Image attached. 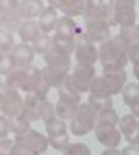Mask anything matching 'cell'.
Wrapping results in <instances>:
<instances>
[{"label":"cell","instance_id":"1","mask_svg":"<svg viewBox=\"0 0 139 155\" xmlns=\"http://www.w3.org/2000/svg\"><path fill=\"white\" fill-rule=\"evenodd\" d=\"M98 48H100V62H102L104 68H127L129 46L118 33L112 35L108 41H104V44L98 46Z\"/></svg>","mask_w":139,"mask_h":155},{"label":"cell","instance_id":"2","mask_svg":"<svg viewBox=\"0 0 139 155\" xmlns=\"http://www.w3.org/2000/svg\"><path fill=\"white\" fill-rule=\"evenodd\" d=\"M4 83L9 85L11 89L17 91H27L31 93L37 85L44 83V71L37 68V66H27V68H17V71L9 74L6 79H2Z\"/></svg>","mask_w":139,"mask_h":155},{"label":"cell","instance_id":"3","mask_svg":"<svg viewBox=\"0 0 139 155\" xmlns=\"http://www.w3.org/2000/svg\"><path fill=\"white\" fill-rule=\"evenodd\" d=\"M98 118H100V112H98L89 101H87V104H81L79 110H77V114H75V118L69 122V130L73 132L75 137H83V134H87V132L96 130Z\"/></svg>","mask_w":139,"mask_h":155},{"label":"cell","instance_id":"4","mask_svg":"<svg viewBox=\"0 0 139 155\" xmlns=\"http://www.w3.org/2000/svg\"><path fill=\"white\" fill-rule=\"evenodd\" d=\"M96 66H89V64H77L73 71L69 72L67 81H64V87L71 89V91H77V93H87L89 87H92L93 79H96Z\"/></svg>","mask_w":139,"mask_h":155},{"label":"cell","instance_id":"5","mask_svg":"<svg viewBox=\"0 0 139 155\" xmlns=\"http://www.w3.org/2000/svg\"><path fill=\"white\" fill-rule=\"evenodd\" d=\"M75 35H77V41H92V44L102 46L112 37V33L104 21H89V23H79Z\"/></svg>","mask_w":139,"mask_h":155},{"label":"cell","instance_id":"6","mask_svg":"<svg viewBox=\"0 0 139 155\" xmlns=\"http://www.w3.org/2000/svg\"><path fill=\"white\" fill-rule=\"evenodd\" d=\"M23 106H25V97H21V93L17 89H11L2 81V91H0V110H2V114L11 116V118H19V116H23Z\"/></svg>","mask_w":139,"mask_h":155},{"label":"cell","instance_id":"7","mask_svg":"<svg viewBox=\"0 0 139 155\" xmlns=\"http://www.w3.org/2000/svg\"><path fill=\"white\" fill-rule=\"evenodd\" d=\"M44 6H46V4L40 2V0H15L17 21H19V23H23V21H37V17L46 11Z\"/></svg>","mask_w":139,"mask_h":155},{"label":"cell","instance_id":"8","mask_svg":"<svg viewBox=\"0 0 139 155\" xmlns=\"http://www.w3.org/2000/svg\"><path fill=\"white\" fill-rule=\"evenodd\" d=\"M114 19L118 27H129L135 25L137 12H135V2L133 0H116L114 2Z\"/></svg>","mask_w":139,"mask_h":155},{"label":"cell","instance_id":"9","mask_svg":"<svg viewBox=\"0 0 139 155\" xmlns=\"http://www.w3.org/2000/svg\"><path fill=\"white\" fill-rule=\"evenodd\" d=\"M118 130L129 145H139V120L133 114H125L118 120Z\"/></svg>","mask_w":139,"mask_h":155},{"label":"cell","instance_id":"10","mask_svg":"<svg viewBox=\"0 0 139 155\" xmlns=\"http://www.w3.org/2000/svg\"><path fill=\"white\" fill-rule=\"evenodd\" d=\"M102 77H104L106 85H108L110 95L123 93V89H125V85H127V71H125V68H104Z\"/></svg>","mask_w":139,"mask_h":155},{"label":"cell","instance_id":"11","mask_svg":"<svg viewBox=\"0 0 139 155\" xmlns=\"http://www.w3.org/2000/svg\"><path fill=\"white\" fill-rule=\"evenodd\" d=\"M17 143L25 145L27 149H31V151L37 153V155H42L48 147H50L48 134H42V132H37V130H29L25 137H17Z\"/></svg>","mask_w":139,"mask_h":155},{"label":"cell","instance_id":"12","mask_svg":"<svg viewBox=\"0 0 139 155\" xmlns=\"http://www.w3.org/2000/svg\"><path fill=\"white\" fill-rule=\"evenodd\" d=\"M96 139L98 143L104 147H118V143L123 141V134L118 130V126H110V124H98L96 126Z\"/></svg>","mask_w":139,"mask_h":155},{"label":"cell","instance_id":"13","mask_svg":"<svg viewBox=\"0 0 139 155\" xmlns=\"http://www.w3.org/2000/svg\"><path fill=\"white\" fill-rule=\"evenodd\" d=\"M75 60H77V64L93 66L96 62H100V48L92 41H79L75 50Z\"/></svg>","mask_w":139,"mask_h":155},{"label":"cell","instance_id":"14","mask_svg":"<svg viewBox=\"0 0 139 155\" xmlns=\"http://www.w3.org/2000/svg\"><path fill=\"white\" fill-rule=\"evenodd\" d=\"M48 6H54L62 12V17H83L85 11V0H58V2H48Z\"/></svg>","mask_w":139,"mask_h":155},{"label":"cell","instance_id":"15","mask_svg":"<svg viewBox=\"0 0 139 155\" xmlns=\"http://www.w3.org/2000/svg\"><path fill=\"white\" fill-rule=\"evenodd\" d=\"M11 56L15 58V62H17V66H19V68L33 66L31 62H33V58H35V52H33V48H31V44H25V41L17 44Z\"/></svg>","mask_w":139,"mask_h":155},{"label":"cell","instance_id":"16","mask_svg":"<svg viewBox=\"0 0 139 155\" xmlns=\"http://www.w3.org/2000/svg\"><path fill=\"white\" fill-rule=\"evenodd\" d=\"M23 116L29 120V122H37V120H42V99H37L33 93H27V95H25Z\"/></svg>","mask_w":139,"mask_h":155},{"label":"cell","instance_id":"17","mask_svg":"<svg viewBox=\"0 0 139 155\" xmlns=\"http://www.w3.org/2000/svg\"><path fill=\"white\" fill-rule=\"evenodd\" d=\"M58 12L54 6H46V11L42 12L40 17H37V25H40V29H42V33H50V31H56V25H58Z\"/></svg>","mask_w":139,"mask_h":155},{"label":"cell","instance_id":"18","mask_svg":"<svg viewBox=\"0 0 139 155\" xmlns=\"http://www.w3.org/2000/svg\"><path fill=\"white\" fill-rule=\"evenodd\" d=\"M46 60V66H52V68H60V71L64 72H71L73 71V64H71V56L67 54H62V52H58V50H52L50 54L44 56Z\"/></svg>","mask_w":139,"mask_h":155},{"label":"cell","instance_id":"19","mask_svg":"<svg viewBox=\"0 0 139 155\" xmlns=\"http://www.w3.org/2000/svg\"><path fill=\"white\" fill-rule=\"evenodd\" d=\"M42 71H44V83H46L48 87H52V89L64 87V81H67L69 72L60 71V68H52V66H44Z\"/></svg>","mask_w":139,"mask_h":155},{"label":"cell","instance_id":"20","mask_svg":"<svg viewBox=\"0 0 139 155\" xmlns=\"http://www.w3.org/2000/svg\"><path fill=\"white\" fill-rule=\"evenodd\" d=\"M54 50H58V52H62V54H67V56H71V54H75V50H77V35H62V33H54Z\"/></svg>","mask_w":139,"mask_h":155},{"label":"cell","instance_id":"21","mask_svg":"<svg viewBox=\"0 0 139 155\" xmlns=\"http://www.w3.org/2000/svg\"><path fill=\"white\" fill-rule=\"evenodd\" d=\"M19 37L23 39L25 44H33L37 37L42 35V29H40V25L37 21H23V23L19 25Z\"/></svg>","mask_w":139,"mask_h":155},{"label":"cell","instance_id":"22","mask_svg":"<svg viewBox=\"0 0 139 155\" xmlns=\"http://www.w3.org/2000/svg\"><path fill=\"white\" fill-rule=\"evenodd\" d=\"M58 101H62V104H67V106H73V107H79L83 104L81 93L71 91L67 87H60V89H58Z\"/></svg>","mask_w":139,"mask_h":155},{"label":"cell","instance_id":"23","mask_svg":"<svg viewBox=\"0 0 139 155\" xmlns=\"http://www.w3.org/2000/svg\"><path fill=\"white\" fill-rule=\"evenodd\" d=\"M31 48H33L35 54H42V56H46V54H50L52 50H54V39L50 35H46V33H42V35L35 39L33 44H31Z\"/></svg>","mask_w":139,"mask_h":155},{"label":"cell","instance_id":"24","mask_svg":"<svg viewBox=\"0 0 139 155\" xmlns=\"http://www.w3.org/2000/svg\"><path fill=\"white\" fill-rule=\"evenodd\" d=\"M123 101L129 107L137 106L139 104V83H127L123 89Z\"/></svg>","mask_w":139,"mask_h":155},{"label":"cell","instance_id":"25","mask_svg":"<svg viewBox=\"0 0 139 155\" xmlns=\"http://www.w3.org/2000/svg\"><path fill=\"white\" fill-rule=\"evenodd\" d=\"M77 27H79V23H75V19H71V17H60V19H58V25H56V31H54V33H62V35H75V33H77Z\"/></svg>","mask_w":139,"mask_h":155},{"label":"cell","instance_id":"26","mask_svg":"<svg viewBox=\"0 0 139 155\" xmlns=\"http://www.w3.org/2000/svg\"><path fill=\"white\" fill-rule=\"evenodd\" d=\"M98 6H100V19H102L108 27H114V25H116L114 2H98Z\"/></svg>","mask_w":139,"mask_h":155},{"label":"cell","instance_id":"27","mask_svg":"<svg viewBox=\"0 0 139 155\" xmlns=\"http://www.w3.org/2000/svg\"><path fill=\"white\" fill-rule=\"evenodd\" d=\"M118 35L123 37L125 41H127V46L131 48L133 44H137L139 41V25H129V27H120V31H118Z\"/></svg>","mask_w":139,"mask_h":155},{"label":"cell","instance_id":"28","mask_svg":"<svg viewBox=\"0 0 139 155\" xmlns=\"http://www.w3.org/2000/svg\"><path fill=\"white\" fill-rule=\"evenodd\" d=\"M17 68L19 66H17V62H15V58L11 54H2L0 56V74H2V79H6L9 74H12Z\"/></svg>","mask_w":139,"mask_h":155},{"label":"cell","instance_id":"29","mask_svg":"<svg viewBox=\"0 0 139 155\" xmlns=\"http://www.w3.org/2000/svg\"><path fill=\"white\" fill-rule=\"evenodd\" d=\"M89 21H102L100 19V6L93 0H85V11H83V23Z\"/></svg>","mask_w":139,"mask_h":155},{"label":"cell","instance_id":"30","mask_svg":"<svg viewBox=\"0 0 139 155\" xmlns=\"http://www.w3.org/2000/svg\"><path fill=\"white\" fill-rule=\"evenodd\" d=\"M4 21H17L15 0H4V2H0V23H4Z\"/></svg>","mask_w":139,"mask_h":155},{"label":"cell","instance_id":"31","mask_svg":"<svg viewBox=\"0 0 139 155\" xmlns=\"http://www.w3.org/2000/svg\"><path fill=\"white\" fill-rule=\"evenodd\" d=\"M77 110H79V107H73V106H67V104L58 101L56 104V116H58V120H62V122H71V120L75 118Z\"/></svg>","mask_w":139,"mask_h":155},{"label":"cell","instance_id":"32","mask_svg":"<svg viewBox=\"0 0 139 155\" xmlns=\"http://www.w3.org/2000/svg\"><path fill=\"white\" fill-rule=\"evenodd\" d=\"M89 104H92L98 112H106V110H112L114 107V104H112V97H102V95H89V99H87Z\"/></svg>","mask_w":139,"mask_h":155},{"label":"cell","instance_id":"33","mask_svg":"<svg viewBox=\"0 0 139 155\" xmlns=\"http://www.w3.org/2000/svg\"><path fill=\"white\" fill-rule=\"evenodd\" d=\"M89 95H102V97H108V95H110L108 85H106V81H104V77H102V74L93 79L92 87H89ZM110 97H112V95H110Z\"/></svg>","mask_w":139,"mask_h":155},{"label":"cell","instance_id":"34","mask_svg":"<svg viewBox=\"0 0 139 155\" xmlns=\"http://www.w3.org/2000/svg\"><path fill=\"white\" fill-rule=\"evenodd\" d=\"M67 130H69V124L62 122V120H54V122H48L46 124L48 137H60V134H67Z\"/></svg>","mask_w":139,"mask_h":155},{"label":"cell","instance_id":"35","mask_svg":"<svg viewBox=\"0 0 139 155\" xmlns=\"http://www.w3.org/2000/svg\"><path fill=\"white\" fill-rule=\"evenodd\" d=\"M29 130H31V122L25 118V116L15 118V124H12V134L15 137H25Z\"/></svg>","mask_w":139,"mask_h":155},{"label":"cell","instance_id":"36","mask_svg":"<svg viewBox=\"0 0 139 155\" xmlns=\"http://www.w3.org/2000/svg\"><path fill=\"white\" fill-rule=\"evenodd\" d=\"M54 120H58L56 116V104H52V101H42V122H54Z\"/></svg>","mask_w":139,"mask_h":155},{"label":"cell","instance_id":"37","mask_svg":"<svg viewBox=\"0 0 139 155\" xmlns=\"http://www.w3.org/2000/svg\"><path fill=\"white\" fill-rule=\"evenodd\" d=\"M15 37L12 33L9 31H2V35H0V54H12V50H15Z\"/></svg>","mask_w":139,"mask_h":155},{"label":"cell","instance_id":"38","mask_svg":"<svg viewBox=\"0 0 139 155\" xmlns=\"http://www.w3.org/2000/svg\"><path fill=\"white\" fill-rule=\"evenodd\" d=\"M118 120L120 116L116 114V110H106V112H100V118H98V124H110V126H118Z\"/></svg>","mask_w":139,"mask_h":155},{"label":"cell","instance_id":"39","mask_svg":"<svg viewBox=\"0 0 139 155\" xmlns=\"http://www.w3.org/2000/svg\"><path fill=\"white\" fill-rule=\"evenodd\" d=\"M62 153L64 155H92V151H89V147L85 143H71Z\"/></svg>","mask_w":139,"mask_h":155},{"label":"cell","instance_id":"40","mask_svg":"<svg viewBox=\"0 0 139 155\" xmlns=\"http://www.w3.org/2000/svg\"><path fill=\"white\" fill-rule=\"evenodd\" d=\"M48 141H50V147H52V149H56V151H64V149L71 145L69 134H60V137H48Z\"/></svg>","mask_w":139,"mask_h":155},{"label":"cell","instance_id":"41","mask_svg":"<svg viewBox=\"0 0 139 155\" xmlns=\"http://www.w3.org/2000/svg\"><path fill=\"white\" fill-rule=\"evenodd\" d=\"M12 124H15V118L2 114V118H0V137H2V139H6L9 132H12Z\"/></svg>","mask_w":139,"mask_h":155},{"label":"cell","instance_id":"42","mask_svg":"<svg viewBox=\"0 0 139 155\" xmlns=\"http://www.w3.org/2000/svg\"><path fill=\"white\" fill-rule=\"evenodd\" d=\"M15 145H17V141L15 139H0V155H12V151H15Z\"/></svg>","mask_w":139,"mask_h":155},{"label":"cell","instance_id":"43","mask_svg":"<svg viewBox=\"0 0 139 155\" xmlns=\"http://www.w3.org/2000/svg\"><path fill=\"white\" fill-rule=\"evenodd\" d=\"M50 89H52V87H48L46 83H42V85H37V87H35V89L31 91V93H33V95L37 97V99L46 101V99H48V93H50Z\"/></svg>","mask_w":139,"mask_h":155},{"label":"cell","instance_id":"44","mask_svg":"<svg viewBox=\"0 0 139 155\" xmlns=\"http://www.w3.org/2000/svg\"><path fill=\"white\" fill-rule=\"evenodd\" d=\"M127 56H129V62H133V64H137V62H139V41H137V44H133V46L129 48Z\"/></svg>","mask_w":139,"mask_h":155},{"label":"cell","instance_id":"45","mask_svg":"<svg viewBox=\"0 0 139 155\" xmlns=\"http://www.w3.org/2000/svg\"><path fill=\"white\" fill-rule=\"evenodd\" d=\"M15 141H17V139H15ZM12 155H37V153H33L31 149H27L25 145L17 143V145H15V151H12Z\"/></svg>","mask_w":139,"mask_h":155},{"label":"cell","instance_id":"46","mask_svg":"<svg viewBox=\"0 0 139 155\" xmlns=\"http://www.w3.org/2000/svg\"><path fill=\"white\" fill-rule=\"evenodd\" d=\"M120 155H139V145H129V147H125L120 151Z\"/></svg>","mask_w":139,"mask_h":155},{"label":"cell","instance_id":"47","mask_svg":"<svg viewBox=\"0 0 139 155\" xmlns=\"http://www.w3.org/2000/svg\"><path fill=\"white\" fill-rule=\"evenodd\" d=\"M100 155H120V151H118L116 147H104V151Z\"/></svg>","mask_w":139,"mask_h":155},{"label":"cell","instance_id":"48","mask_svg":"<svg viewBox=\"0 0 139 155\" xmlns=\"http://www.w3.org/2000/svg\"><path fill=\"white\" fill-rule=\"evenodd\" d=\"M131 114H133V116H135V118L139 120V104H137V106H133V107H131Z\"/></svg>","mask_w":139,"mask_h":155},{"label":"cell","instance_id":"49","mask_svg":"<svg viewBox=\"0 0 139 155\" xmlns=\"http://www.w3.org/2000/svg\"><path fill=\"white\" fill-rule=\"evenodd\" d=\"M133 74H135V79L139 81V62H137V64H133Z\"/></svg>","mask_w":139,"mask_h":155}]
</instances>
